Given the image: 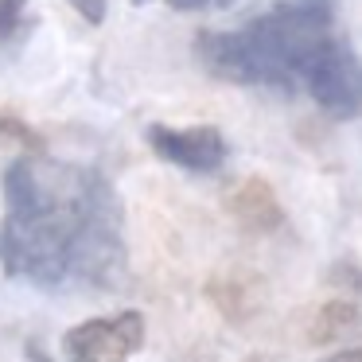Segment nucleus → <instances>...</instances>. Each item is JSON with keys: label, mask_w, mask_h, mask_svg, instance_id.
<instances>
[{"label": "nucleus", "mask_w": 362, "mask_h": 362, "mask_svg": "<svg viewBox=\"0 0 362 362\" xmlns=\"http://www.w3.org/2000/svg\"><path fill=\"white\" fill-rule=\"evenodd\" d=\"M98 172L66 164L12 160L4 168V222L0 265L8 276H28L40 288L71 281V245L86 218Z\"/></svg>", "instance_id": "f257e3e1"}, {"label": "nucleus", "mask_w": 362, "mask_h": 362, "mask_svg": "<svg viewBox=\"0 0 362 362\" xmlns=\"http://www.w3.org/2000/svg\"><path fill=\"white\" fill-rule=\"evenodd\" d=\"M238 35L250 82L292 90L308 59L331 40V0H281Z\"/></svg>", "instance_id": "f03ea898"}, {"label": "nucleus", "mask_w": 362, "mask_h": 362, "mask_svg": "<svg viewBox=\"0 0 362 362\" xmlns=\"http://www.w3.org/2000/svg\"><path fill=\"white\" fill-rule=\"evenodd\" d=\"M304 86L331 117L351 121L358 113V63H354V51L346 43H339L331 35L304 66Z\"/></svg>", "instance_id": "7ed1b4c3"}, {"label": "nucleus", "mask_w": 362, "mask_h": 362, "mask_svg": "<svg viewBox=\"0 0 362 362\" xmlns=\"http://www.w3.org/2000/svg\"><path fill=\"white\" fill-rule=\"evenodd\" d=\"M144 346V315L121 312L86 320L63 335V354L71 362H129Z\"/></svg>", "instance_id": "20e7f679"}, {"label": "nucleus", "mask_w": 362, "mask_h": 362, "mask_svg": "<svg viewBox=\"0 0 362 362\" xmlns=\"http://www.w3.org/2000/svg\"><path fill=\"white\" fill-rule=\"evenodd\" d=\"M152 152L183 172H218L226 164V136L214 125H191V129H172V125H148L144 129Z\"/></svg>", "instance_id": "39448f33"}, {"label": "nucleus", "mask_w": 362, "mask_h": 362, "mask_svg": "<svg viewBox=\"0 0 362 362\" xmlns=\"http://www.w3.org/2000/svg\"><path fill=\"white\" fill-rule=\"evenodd\" d=\"M226 214L245 230V234H273L284 222V206L276 199L273 183H265L261 175H250V180H238L234 187L226 191Z\"/></svg>", "instance_id": "423d86ee"}, {"label": "nucleus", "mask_w": 362, "mask_h": 362, "mask_svg": "<svg viewBox=\"0 0 362 362\" xmlns=\"http://www.w3.org/2000/svg\"><path fill=\"white\" fill-rule=\"evenodd\" d=\"M206 296L214 300V308L222 312V320L230 323H250L261 312V300H265V284L257 273H245V269H230V273H214L206 284Z\"/></svg>", "instance_id": "0eeeda50"}, {"label": "nucleus", "mask_w": 362, "mask_h": 362, "mask_svg": "<svg viewBox=\"0 0 362 362\" xmlns=\"http://www.w3.org/2000/svg\"><path fill=\"white\" fill-rule=\"evenodd\" d=\"M199 63L222 82H242L250 86V71H245V51L238 32H203L199 35Z\"/></svg>", "instance_id": "6e6552de"}, {"label": "nucleus", "mask_w": 362, "mask_h": 362, "mask_svg": "<svg viewBox=\"0 0 362 362\" xmlns=\"http://www.w3.org/2000/svg\"><path fill=\"white\" fill-rule=\"evenodd\" d=\"M358 331V304L351 296L346 300H327L320 304L312 327H308V343L323 346V343H335V339H346Z\"/></svg>", "instance_id": "1a4fd4ad"}, {"label": "nucleus", "mask_w": 362, "mask_h": 362, "mask_svg": "<svg viewBox=\"0 0 362 362\" xmlns=\"http://www.w3.org/2000/svg\"><path fill=\"white\" fill-rule=\"evenodd\" d=\"M0 141H12V144H20V148H28V152H43V136L35 133L28 121L12 117V113H0Z\"/></svg>", "instance_id": "9d476101"}, {"label": "nucleus", "mask_w": 362, "mask_h": 362, "mask_svg": "<svg viewBox=\"0 0 362 362\" xmlns=\"http://www.w3.org/2000/svg\"><path fill=\"white\" fill-rule=\"evenodd\" d=\"M24 4L28 0H0V43H12L24 20Z\"/></svg>", "instance_id": "9b49d317"}, {"label": "nucleus", "mask_w": 362, "mask_h": 362, "mask_svg": "<svg viewBox=\"0 0 362 362\" xmlns=\"http://www.w3.org/2000/svg\"><path fill=\"white\" fill-rule=\"evenodd\" d=\"M66 4H71L86 24H102L105 20V0H66Z\"/></svg>", "instance_id": "f8f14e48"}, {"label": "nucleus", "mask_w": 362, "mask_h": 362, "mask_svg": "<svg viewBox=\"0 0 362 362\" xmlns=\"http://www.w3.org/2000/svg\"><path fill=\"white\" fill-rule=\"evenodd\" d=\"M230 0H168V8L175 12H203V8H226Z\"/></svg>", "instance_id": "ddd939ff"}, {"label": "nucleus", "mask_w": 362, "mask_h": 362, "mask_svg": "<svg viewBox=\"0 0 362 362\" xmlns=\"http://www.w3.org/2000/svg\"><path fill=\"white\" fill-rule=\"evenodd\" d=\"M323 362H362V351L358 346H346V351L331 354V358H323Z\"/></svg>", "instance_id": "4468645a"}, {"label": "nucleus", "mask_w": 362, "mask_h": 362, "mask_svg": "<svg viewBox=\"0 0 362 362\" xmlns=\"http://www.w3.org/2000/svg\"><path fill=\"white\" fill-rule=\"evenodd\" d=\"M28 358H32V362H51V358H47V354H43V351H40V346H28Z\"/></svg>", "instance_id": "2eb2a0df"}, {"label": "nucleus", "mask_w": 362, "mask_h": 362, "mask_svg": "<svg viewBox=\"0 0 362 362\" xmlns=\"http://www.w3.org/2000/svg\"><path fill=\"white\" fill-rule=\"evenodd\" d=\"M129 4H148V0H129Z\"/></svg>", "instance_id": "dca6fc26"}]
</instances>
